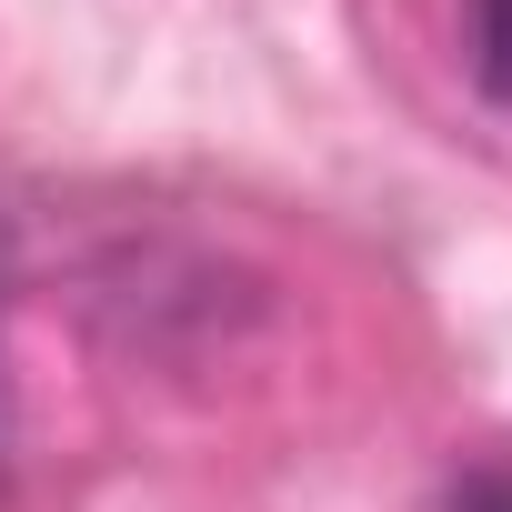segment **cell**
I'll return each instance as SVG.
<instances>
[{
	"mask_svg": "<svg viewBox=\"0 0 512 512\" xmlns=\"http://www.w3.org/2000/svg\"><path fill=\"white\" fill-rule=\"evenodd\" d=\"M472 71L492 101H512V0H472Z\"/></svg>",
	"mask_w": 512,
	"mask_h": 512,
	"instance_id": "6da1fadb",
	"label": "cell"
}]
</instances>
